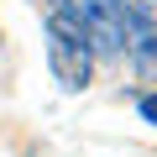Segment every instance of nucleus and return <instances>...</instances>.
<instances>
[{"instance_id":"f03ea898","label":"nucleus","mask_w":157,"mask_h":157,"mask_svg":"<svg viewBox=\"0 0 157 157\" xmlns=\"http://www.w3.org/2000/svg\"><path fill=\"white\" fill-rule=\"evenodd\" d=\"M52 11L84 26L94 52H121V0H52Z\"/></svg>"},{"instance_id":"7ed1b4c3","label":"nucleus","mask_w":157,"mask_h":157,"mask_svg":"<svg viewBox=\"0 0 157 157\" xmlns=\"http://www.w3.org/2000/svg\"><path fill=\"white\" fill-rule=\"evenodd\" d=\"M121 52H131L147 78H157V21L141 0H121Z\"/></svg>"},{"instance_id":"20e7f679","label":"nucleus","mask_w":157,"mask_h":157,"mask_svg":"<svg viewBox=\"0 0 157 157\" xmlns=\"http://www.w3.org/2000/svg\"><path fill=\"white\" fill-rule=\"evenodd\" d=\"M141 121L157 126V94H141Z\"/></svg>"},{"instance_id":"f257e3e1","label":"nucleus","mask_w":157,"mask_h":157,"mask_svg":"<svg viewBox=\"0 0 157 157\" xmlns=\"http://www.w3.org/2000/svg\"><path fill=\"white\" fill-rule=\"evenodd\" d=\"M47 68L63 89H84L94 73V47H89L84 26L63 11H47Z\"/></svg>"}]
</instances>
